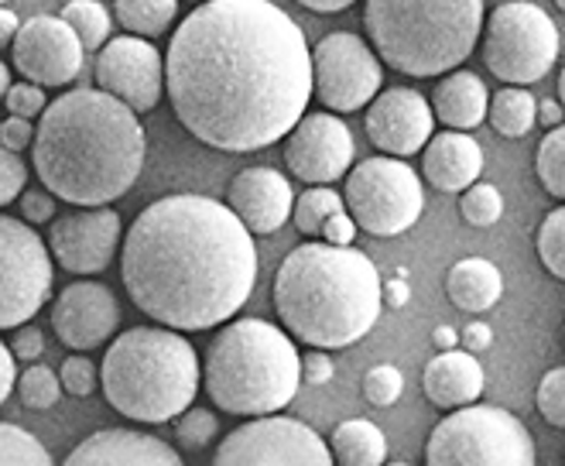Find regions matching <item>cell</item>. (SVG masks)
<instances>
[{
    "label": "cell",
    "mask_w": 565,
    "mask_h": 466,
    "mask_svg": "<svg viewBox=\"0 0 565 466\" xmlns=\"http://www.w3.org/2000/svg\"><path fill=\"white\" fill-rule=\"evenodd\" d=\"M179 124L216 151L285 141L312 99V49L268 0H210L182 18L164 55Z\"/></svg>",
    "instance_id": "obj_1"
},
{
    "label": "cell",
    "mask_w": 565,
    "mask_h": 466,
    "mask_svg": "<svg viewBox=\"0 0 565 466\" xmlns=\"http://www.w3.org/2000/svg\"><path fill=\"white\" fill-rule=\"evenodd\" d=\"M124 288L164 329L234 322L257 285V247L220 199L175 192L154 199L124 233Z\"/></svg>",
    "instance_id": "obj_2"
},
{
    "label": "cell",
    "mask_w": 565,
    "mask_h": 466,
    "mask_svg": "<svg viewBox=\"0 0 565 466\" xmlns=\"http://www.w3.org/2000/svg\"><path fill=\"white\" fill-rule=\"evenodd\" d=\"M145 127L135 110L99 89H70L39 117L31 161L49 195L104 210L127 195L145 169Z\"/></svg>",
    "instance_id": "obj_3"
},
{
    "label": "cell",
    "mask_w": 565,
    "mask_h": 466,
    "mask_svg": "<svg viewBox=\"0 0 565 466\" xmlns=\"http://www.w3.org/2000/svg\"><path fill=\"white\" fill-rule=\"evenodd\" d=\"M384 282L374 261L356 247L322 241L298 244L275 275V309L281 326L312 350H343L377 326Z\"/></svg>",
    "instance_id": "obj_4"
},
{
    "label": "cell",
    "mask_w": 565,
    "mask_h": 466,
    "mask_svg": "<svg viewBox=\"0 0 565 466\" xmlns=\"http://www.w3.org/2000/svg\"><path fill=\"white\" fill-rule=\"evenodd\" d=\"M99 384L114 412L130 422L161 425L185 415L203 384L195 347L164 326H135L110 343Z\"/></svg>",
    "instance_id": "obj_5"
},
{
    "label": "cell",
    "mask_w": 565,
    "mask_h": 466,
    "mask_svg": "<svg viewBox=\"0 0 565 466\" xmlns=\"http://www.w3.org/2000/svg\"><path fill=\"white\" fill-rule=\"evenodd\" d=\"M203 388L226 415L268 419L302 388V357L285 329L268 319L226 322L203 360Z\"/></svg>",
    "instance_id": "obj_6"
},
{
    "label": "cell",
    "mask_w": 565,
    "mask_h": 466,
    "mask_svg": "<svg viewBox=\"0 0 565 466\" xmlns=\"http://www.w3.org/2000/svg\"><path fill=\"white\" fill-rule=\"evenodd\" d=\"M371 49L391 70L428 80L467 62L483 31L480 0H371L363 8Z\"/></svg>",
    "instance_id": "obj_7"
},
{
    "label": "cell",
    "mask_w": 565,
    "mask_h": 466,
    "mask_svg": "<svg viewBox=\"0 0 565 466\" xmlns=\"http://www.w3.org/2000/svg\"><path fill=\"white\" fill-rule=\"evenodd\" d=\"M425 466H539V456L518 415L497 405H470L431 428Z\"/></svg>",
    "instance_id": "obj_8"
},
{
    "label": "cell",
    "mask_w": 565,
    "mask_h": 466,
    "mask_svg": "<svg viewBox=\"0 0 565 466\" xmlns=\"http://www.w3.org/2000/svg\"><path fill=\"white\" fill-rule=\"evenodd\" d=\"M558 59V28L539 4H497L487 14L483 31V62L487 70L508 83V86H527L539 83L552 73Z\"/></svg>",
    "instance_id": "obj_9"
},
{
    "label": "cell",
    "mask_w": 565,
    "mask_h": 466,
    "mask_svg": "<svg viewBox=\"0 0 565 466\" xmlns=\"http://www.w3.org/2000/svg\"><path fill=\"white\" fill-rule=\"evenodd\" d=\"M343 203L356 230H367L371 237H397L418 223L425 189L408 161L377 155L350 169Z\"/></svg>",
    "instance_id": "obj_10"
},
{
    "label": "cell",
    "mask_w": 565,
    "mask_h": 466,
    "mask_svg": "<svg viewBox=\"0 0 565 466\" xmlns=\"http://www.w3.org/2000/svg\"><path fill=\"white\" fill-rule=\"evenodd\" d=\"M52 295V254L42 233L0 213V329H21Z\"/></svg>",
    "instance_id": "obj_11"
},
{
    "label": "cell",
    "mask_w": 565,
    "mask_h": 466,
    "mask_svg": "<svg viewBox=\"0 0 565 466\" xmlns=\"http://www.w3.org/2000/svg\"><path fill=\"white\" fill-rule=\"evenodd\" d=\"M384 86V65L353 31H329L312 49V96L332 114L371 107Z\"/></svg>",
    "instance_id": "obj_12"
},
{
    "label": "cell",
    "mask_w": 565,
    "mask_h": 466,
    "mask_svg": "<svg viewBox=\"0 0 565 466\" xmlns=\"http://www.w3.org/2000/svg\"><path fill=\"white\" fill-rule=\"evenodd\" d=\"M210 466H337L329 443L298 419L268 415L226 432Z\"/></svg>",
    "instance_id": "obj_13"
},
{
    "label": "cell",
    "mask_w": 565,
    "mask_h": 466,
    "mask_svg": "<svg viewBox=\"0 0 565 466\" xmlns=\"http://www.w3.org/2000/svg\"><path fill=\"white\" fill-rule=\"evenodd\" d=\"M49 254L70 275H99L124 247V220L117 210H70L49 223Z\"/></svg>",
    "instance_id": "obj_14"
},
{
    "label": "cell",
    "mask_w": 565,
    "mask_h": 466,
    "mask_svg": "<svg viewBox=\"0 0 565 466\" xmlns=\"http://www.w3.org/2000/svg\"><path fill=\"white\" fill-rule=\"evenodd\" d=\"M96 89L135 114L154 110L164 93V59L154 42L130 35L110 39L96 55Z\"/></svg>",
    "instance_id": "obj_15"
},
{
    "label": "cell",
    "mask_w": 565,
    "mask_h": 466,
    "mask_svg": "<svg viewBox=\"0 0 565 466\" xmlns=\"http://www.w3.org/2000/svg\"><path fill=\"white\" fill-rule=\"evenodd\" d=\"M11 59L24 83H35L42 89L70 86L83 73V45L58 14H35L21 21Z\"/></svg>",
    "instance_id": "obj_16"
},
{
    "label": "cell",
    "mask_w": 565,
    "mask_h": 466,
    "mask_svg": "<svg viewBox=\"0 0 565 466\" xmlns=\"http://www.w3.org/2000/svg\"><path fill=\"white\" fill-rule=\"evenodd\" d=\"M285 165L309 186H332L353 169V135L337 114H306L285 138Z\"/></svg>",
    "instance_id": "obj_17"
},
{
    "label": "cell",
    "mask_w": 565,
    "mask_h": 466,
    "mask_svg": "<svg viewBox=\"0 0 565 466\" xmlns=\"http://www.w3.org/2000/svg\"><path fill=\"white\" fill-rule=\"evenodd\" d=\"M367 135L374 141V148H381L387 158H412L418 151H425V145L436 135V114H431V104L408 86H394V89H381V96L367 107Z\"/></svg>",
    "instance_id": "obj_18"
},
{
    "label": "cell",
    "mask_w": 565,
    "mask_h": 466,
    "mask_svg": "<svg viewBox=\"0 0 565 466\" xmlns=\"http://www.w3.org/2000/svg\"><path fill=\"white\" fill-rule=\"evenodd\" d=\"M117 326H120V303L107 285L73 282L58 292L52 309V329L70 350L86 353L104 347L117 332Z\"/></svg>",
    "instance_id": "obj_19"
},
{
    "label": "cell",
    "mask_w": 565,
    "mask_h": 466,
    "mask_svg": "<svg viewBox=\"0 0 565 466\" xmlns=\"http://www.w3.org/2000/svg\"><path fill=\"white\" fill-rule=\"evenodd\" d=\"M226 206L254 237V233H275L288 223V216L295 213V192L281 172L257 165V169H244L234 176L226 189Z\"/></svg>",
    "instance_id": "obj_20"
},
{
    "label": "cell",
    "mask_w": 565,
    "mask_h": 466,
    "mask_svg": "<svg viewBox=\"0 0 565 466\" xmlns=\"http://www.w3.org/2000/svg\"><path fill=\"white\" fill-rule=\"evenodd\" d=\"M62 466H185L182 456L151 432L99 428L86 436Z\"/></svg>",
    "instance_id": "obj_21"
},
{
    "label": "cell",
    "mask_w": 565,
    "mask_h": 466,
    "mask_svg": "<svg viewBox=\"0 0 565 466\" xmlns=\"http://www.w3.org/2000/svg\"><path fill=\"white\" fill-rule=\"evenodd\" d=\"M422 172L431 189L439 192H467L480 182L483 172V148L470 135L459 130H443L431 135V141L422 151Z\"/></svg>",
    "instance_id": "obj_22"
},
{
    "label": "cell",
    "mask_w": 565,
    "mask_h": 466,
    "mask_svg": "<svg viewBox=\"0 0 565 466\" xmlns=\"http://www.w3.org/2000/svg\"><path fill=\"white\" fill-rule=\"evenodd\" d=\"M483 384H487L483 363L467 350L436 353L425 363V374H422L425 398L436 409H446V412L480 405Z\"/></svg>",
    "instance_id": "obj_23"
},
{
    "label": "cell",
    "mask_w": 565,
    "mask_h": 466,
    "mask_svg": "<svg viewBox=\"0 0 565 466\" xmlns=\"http://www.w3.org/2000/svg\"><path fill=\"white\" fill-rule=\"evenodd\" d=\"M490 110V93L483 80L470 70H456L439 80V86L431 89V114H436L449 130H467L480 127Z\"/></svg>",
    "instance_id": "obj_24"
},
{
    "label": "cell",
    "mask_w": 565,
    "mask_h": 466,
    "mask_svg": "<svg viewBox=\"0 0 565 466\" xmlns=\"http://www.w3.org/2000/svg\"><path fill=\"white\" fill-rule=\"evenodd\" d=\"M449 298L467 313H487L501 303L504 295V275L487 257H462L446 275Z\"/></svg>",
    "instance_id": "obj_25"
},
{
    "label": "cell",
    "mask_w": 565,
    "mask_h": 466,
    "mask_svg": "<svg viewBox=\"0 0 565 466\" xmlns=\"http://www.w3.org/2000/svg\"><path fill=\"white\" fill-rule=\"evenodd\" d=\"M329 453L337 466H384L387 439L384 432L367 419H347L337 425L329 439Z\"/></svg>",
    "instance_id": "obj_26"
},
{
    "label": "cell",
    "mask_w": 565,
    "mask_h": 466,
    "mask_svg": "<svg viewBox=\"0 0 565 466\" xmlns=\"http://www.w3.org/2000/svg\"><path fill=\"white\" fill-rule=\"evenodd\" d=\"M114 18L124 31H130V39L151 42L172 28V21L179 18V4L175 0H117Z\"/></svg>",
    "instance_id": "obj_27"
},
{
    "label": "cell",
    "mask_w": 565,
    "mask_h": 466,
    "mask_svg": "<svg viewBox=\"0 0 565 466\" xmlns=\"http://www.w3.org/2000/svg\"><path fill=\"white\" fill-rule=\"evenodd\" d=\"M487 120L493 124L497 135L504 138H524L531 127L539 120V104L535 96L527 89H518V86H504L490 96V110H487Z\"/></svg>",
    "instance_id": "obj_28"
},
{
    "label": "cell",
    "mask_w": 565,
    "mask_h": 466,
    "mask_svg": "<svg viewBox=\"0 0 565 466\" xmlns=\"http://www.w3.org/2000/svg\"><path fill=\"white\" fill-rule=\"evenodd\" d=\"M337 213H347L343 195L332 186H312V189H306L302 195L295 199L291 220H295L298 233H306V237H319L322 226Z\"/></svg>",
    "instance_id": "obj_29"
},
{
    "label": "cell",
    "mask_w": 565,
    "mask_h": 466,
    "mask_svg": "<svg viewBox=\"0 0 565 466\" xmlns=\"http://www.w3.org/2000/svg\"><path fill=\"white\" fill-rule=\"evenodd\" d=\"M58 18L76 31V39L83 45V52H96L110 42V11L96 0H73L58 11Z\"/></svg>",
    "instance_id": "obj_30"
},
{
    "label": "cell",
    "mask_w": 565,
    "mask_h": 466,
    "mask_svg": "<svg viewBox=\"0 0 565 466\" xmlns=\"http://www.w3.org/2000/svg\"><path fill=\"white\" fill-rule=\"evenodd\" d=\"M0 466H55L49 449L28 428L0 422Z\"/></svg>",
    "instance_id": "obj_31"
},
{
    "label": "cell",
    "mask_w": 565,
    "mask_h": 466,
    "mask_svg": "<svg viewBox=\"0 0 565 466\" xmlns=\"http://www.w3.org/2000/svg\"><path fill=\"white\" fill-rule=\"evenodd\" d=\"M535 172L545 192L562 199V206H565V124L548 130L542 138L539 155H535Z\"/></svg>",
    "instance_id": "obj_32"
},
{
    "label": "cell",
    "mask_w": 565,
    "mask_h": 466,
    "mask_svg": "<svg viewBox=\"0 0 565 466\" xmlns=\"http://www.w3.org/2000/svg\"><path fill=\"white\" fill-rule=\"evenodd\" d=\"M18 394L24 409H35V412H49L55 409L62 384L55 378V371H49L45 363H31V368L18 378Z\"/></svg>",
    "instance_id": "obj_33"
},
{
    "label": "cell",
    "mask_w": 565,
    "mask_h": 466,
    "mask_svg": "<svg viewBox=\"0 0 565 466\" xmlns=\"http://www.w3.org/2000/svg\"><path fill=\"white\" fill-rule=\"evenodd\" d=\"M459 213L470 226H493L497 220L504 216V195L497 186L490 182H477L473 189L462 192L459 199Z\"/></svg>",
    "instance_id": "obj_34"
},
{
    "label": "cell",
    "mask_w": 565,
    "mask_h": 466,
    "mask_svg": "<svg viewBox=\"0 0 565 466\" xmlns=\"http://www.w3.org/2000/svg\"><path fill=\"white\" fill-rule=\"evenodd\" d=\"M539 257L548 275L565 282V206H555L539 226Z\"/></svg>",
    "instance_id": "obj_35"
},
{
    "label": "cell",
    "mask_w": 565,
    "mask_h": 466,
    "mask_svg": "<svg viewBox=\"0 0 565 466\" xmlns=\"http://www.w3.org/2000/svg\"><path fill=\"white\" fill-rule=\"evenodd\" d=\"M405 391V374L394 368V363H377L367 374H363V398L374 409H391Z\"/></svg>",
    "instance_id": "obj_36"
},
{
    "label": "cell",
    "mask_w": 565,
    "mask_h": 466,
    "mask_svg": "<svg viewBox=\"0 0 565 466\" xmlns=\"http://www.w3.org/2000/svg\"><path fill=\"white\" fill-rule=\"evenodd\" d=\"M220 432V422L210 409H189L185 415L175 419V439L185 446V449H206Z\"/></svg>",
    "instance_id": "obj_37"
},
{
    "label": "cell",
    "mask_w": 565,
    "mask_h": 466,
    "mask_svg": "<svg viewBox=\"0 0 565 466\" xmlns=\"http://www.w3.org/2000/svg\"><path fill=\"white\" fill-rule=\"evenodd\" d=\"M539 415L555 425V428H565V368H552L542 381H539Z\"/></svg>",
    "instance_id": "obj_38"
},
{
    "label": "cell",
    "mask_w": 565,
    "mask_h": 466,
    "mask_svg": "<svg viewBox=\"0 0 565 466\" xmlns=\"http://www.w3.org/2000/svg\"><path fill=\"white\" fill-rule=\"evenodd\" d=\"M96 381H99V371H96V363H93V360H86L83 353L65 357L62 371H58L62 391H70V394H76V398H89V394L96 391Z\"/></svg>",
    "instance_id": "obj_39"
},
{
    "label": "cell",
    "mask_w": 565,
    "mask_h": 466,
    "mask_svg": "<svg viewBox=\"0 0 565 466\" xmlns=\"http://www.w3.org/2000/svg\"><path fill=\"white\" fill-rule=\"evenodd\" d=\"M28 186V165L21 155H11L4 145H0V206L14 203V199L24 195Z\"/></svg>",
    "instance_id": "obj_40"
},
{
    "label": "cell",
    "mask_w": 565,
    "mask_h": 466,
    "mask_svg": "<svg viewBox=\"0 0 565 466\" xmlns=\"http://www.w3.org/2000/svg\"><path fill=\"white\" fill-rule=\"evenodd\" d=\"M4 104H8V114L21 117V120H35V117H42L49 110L45 89L35 86V83H14Z\"/></svg>",
    "instance_id": "obj_41"
},
{
    "label": "cell",
    "mask_w": 565,
    "mask_h": 466,
    "mask_svg": "<svg viewBox=\"0 0 565 466\" xmlns=\"http://www.w3.org/2000/svg\"><path fill=\"white\" fill-rule=\"evenodd\" d=\"M0 145H4L11 155H21L28 145H35V124L21 120V117L0 120Z\"/></svg>",
    "instance_id": "obj_42"
},
{
    "label": "cell",
    "mask_w": 565,
    "mask_h": 466,
    "mask_svg": "<svg viewBox=\"0 0 565 466\" xmlns=\"http://www.w3.org/2000/svg\"><path fill=\"white\" fill-rule=\"evenodd\" d=\"M21 213L31 223H52L55 220V195H49L45 189H28L21 195Z\"/></svg>",
    "instance_id": "obj_43"
},
{
    "label": "cell",
    "mask_w": 565,
    "mask_h": 466,
    "mask_svg": "<svg viewBox=\"0 0 565 466\" xmlns=\"http://www.w3.org/2000/svg\"><path fill=\"white\" fill-rule=\"evenodd\" d=\"M322 244H329V247H353V241H356V223H353V216L350 213H337L332 216L326 226H322Z\"/></svg>",
    "instance_id": "obj_44"
},
{
    "label": "cell",
    "mask_w": 565,
    "mask_h": 466,
    "mask_svg": "<svg viewBox=\"0 0 565 466\" xmlns=\"http://www.w3.org/2000/svg\"><path fill=\"white\" fill-rule=\"evenodd\" d=\"M11 353L14 360H39L45 353V337L35 326H21L11 340Z\"/></svg>",
    "instance_id": "obj_45"
},
{
    "label": "cell",
    "mask_w": 565,
    "mask_h": 466,
    "mask_svg": "<svg viewBox=\"0 0 565 466\" xmlns=\"http://www.w3.org/2000/svg\"><path fill=\"white\" fill-rule=\"evenodd\" d=\"M332 374H337V368H332V360L322 353V350H312L302 357V381L312 384V388H322L332 381Z\"/></svg>",
    "instance_id": "obj_46"
},
{
    "label": "cell",
    "mask_w": 565,
    "mask_h": 466,
    "mask_svg": "<svg viewBox=\"0 0 565 466\" xmlns=\"http://www.w3.org/2000/svg\"><path fill=\"white\" fill-rule=\"evenodd\" d=\"M14 384H18V360H14L11 347L0 340V405L11 398Z\"/></svg>",
    "instance_id": "obj_47"
},
{
    "label": "cell",
    "mask_w": 565,
    "mask_h": 466,
    "mask_svg": "<svg viewBox=\"0 0 565 466\" xmlns=\"http://www.w3.org/2000/svg\"><path fill=\"white\" fill-rule=\"evenodd\" d=\"M490 340H493V329L487 326V322H470L467 329L459 332V343H462V350L467 353H480V350H487L490 347Z\"/></svg>",
    "instance_id": "obj_48"
},
{
    "label": "cell",
    "mask_w": 565,
    "mask_h": 466,
    "mask_svg": "<svg viewBox=\"0 0 565 466\" xmlns=\"http://www.w3.org/2000/svg\"><path fill=\"white\" fill-rule=\"evenodd\" d=\"M384 306H391V309H405L408 306V298H412V288H408V282H405V275H397V278H391V282H384Z\"/></svg>",
    "instance_id": "obj_49"
},
{
    "label": "cell",
    "mask_w": 565,
    "mask_h": 466,
    "mask_svg": "<svg viewBox=\"0 0 565 466\" xmlns=\"http://www.w3.org/2000/svg\"><path fill=\"white\" fill-rule=\"evenodd\" d=\"M18 31H21V18H18L11 8H0V49L14 45Z\"/></svg>",
    "instance_id": "obj_50"
},
{
    "label": "cell",
    "mask_w": 565,
    "mask_h": 466,
    "mask_svg": "<svg viewBox=\"0 0 565 466\" xmlns=\"http://www.w3.org/2000/svg\"><path fill=\"white\" fill-rule=\"evenodd\" d=\"M539 120H542L548 130H555V127L565 124V110H562L558 99H542V104H539Z\"/></svg>",
    "instance_id": "obj_51"
},
{
    "label": "cell",
    "mask_w": 565,
    "mask_h": 466,
    "mask_svg": "<svg viewBox=\"0 0 565 466\" xmlns=\"http://www.w3.org/2000/svg\"><path fill=\"white\" fill-rule=\"evenodd\" d=\"M431 343L439 347V353H449L459 343V332L452 326H436V332H431Z\"/></svg>",
    "instance_id": "obj_52"
},
{
    "label": "cell",
    "mask_w": 565,
    "mask_h": 466,
    "mask_svg": "<svg viewBox=\"0 0 565 466\" xmlns=\"http://www.w3.org/2000/svg\"><path fill=\"white\" fill-rule=\"evenodd\" d=\"M302 8H309L316 14H340L350 8V0H302Z\"/></svg>",
    "instance_id": "obj_53"
},
{
    "label": "cell",
    "mask_w": 565,
    "mask_h": 466,
    "mask_svg": "<svg viewBox=\"0 0 565 466\" xmlns=\"http://www.w3.org/2000/svg\"><path fill=\"white\" fill-rule=\"evenodd\" d=\"M11 70H8V65L4 62H0V99H8V93H11Z\"/></svg>",
    "instance_id": "obj_54"
},
{
    "label": "cell",
    "mask_w": 565,
    "mask_h": 466,
    "mask_svg": "<svg viewBox=\"0 0 565 466\" xmlns=\"http://www.w3.org/2000/svg\"><path fill=\"white\" fill-rule=\"evenodd\" d=\"M558 104H562V110H565V70L558 73Z\"/></svg>",
    "instance_id": "obj_55"
},
{
    "label": "cell",
    "mask_w": 565,
    "mask_h": 466,
    "mask_svg": "<svg viewBox=\"0 0 565 466\" xmlns=\"http://www.w3.org/2000/svg\"><path fill=\"white\" fill-rule=\"evenodd\" d=\"M391 466H412V463H391Z\"/></svg>",
    "instance_id": "obj_56"
},
{
    "label": "cell",
    "mask_w": 565,
    "mask_h": 466,
    "mask_svg": "<svg viewBox=\"0 0 565 466\" xmlns=\"http://www.w3.org/2000/svg\"><path fill=\"white\" fill-rule=\"evenodd\" d=\"M558 8H562V11H565V0H558Z\"/></svg>",
    "instance_id": "obj_57"
}]
</instances>
